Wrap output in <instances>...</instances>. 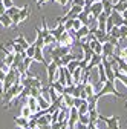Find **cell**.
<instances>
[{"label": "cell", "mask_w": 127, "mask_h": 129, "mask_svg": "<svg viewBox=\"0 0 127 129\" xmlns=\"http://www.w3.org/2000/svg\"><path fill=\"white\" fill-rule=\"evenodd\" d=\"M97 95V99L100 100L103 95H115V97H119V99H122L124 97V94H119V91L116 89V86H115V80H106L104 82V85L101 86V89L95 94Z\"/></svg>", "instance_id": "1"}, {"label": "cell", "mask_w": 127, "mask_h": 129, "mask_svg": "<svg viewBox=\"0 0 127 129\" xmlns=\"http://www.w3.org/2000/svg\"><path fill=\"white\" fill-rule=\"evenodd\" d=\"M22 89H23V85H22V83H14L8 91L3 94V100H2V103L5 105V108H9V106H11L12 100L17 99Z\"/></svg>", "instance_id": "2"}, {"label": "cell", "mask_w": 127, "mask_h": 129, "mask_svg": "<svg viewBox=\"0 0 127 129\" xmlns=\"http://www.w3.org/2000/svg\"><path fill=\"white\" fill-rule=\"evenodd\" d=\"M58 64L52 60L51 63H47L46 64V74H47V83H52L54 82V80H55V75H57V72H58Z\"/></svg>", "instance_id": "3"}, {"label": "cell", "mask_w": 127, "mask_h": 129, "mask_svg": "<svg viewBox=\"0 0 127 129\" xmlns=\"http://www.w3.org/2000/svg\"><path fill=\"white\" fill-rule=\"evenodd\" d=\"M100 120L106 123L107 129H119V117L118 115H112V117H101Z\"/></svg>", "instance_id": "4"}, {"label": "cell", "mask_w": 127, "mask_h": 129, "mask_svg": "<svg viewBox=\"0 0 127 129\" xmlns=\"http://www.w3.org/2000/svg\"><path fill=\"white\" fill-rule=\"evenodd\" d=\"M101 61H103V54H93V55H92V58H90V61L87 63V66H86V69H84V71L89 74L93 68H97Z\"/></svg>", "instance_id": "5"}, {"label": "cell", "mask_w": 127, "mask_h": 129, "mask_svg": "<svg viewBox=\"0 0 127 129\" xmlns=\"http://www.w3.org/2000/svg\"><path fill=\"white\" fill-rule=\"evenodd\" d=\"M90 31L93 32L95 39H97V40H100L101 43H106V42H109V37H110V34H109V32H106V31H103V29H98V28H90Z\"/></svg>", "instance_id": "6"}, {"label": "cell", "mask_w": 127, "mask_h": 129, "mask_svg": "<svg viewBox=\"0 0 127 129\" xmlns=\"http://www.w3.org/2000/svg\"><path fill=\"white\" fill-rule=\"evenodd\" d=\"M65 31H66V28H65V22H61L60 19H57V25H55V28H52V29H51V34L58 40V39H60V36H61Z\"/></svg>", "instance_id": "7"}, {"label": "cell", "mask_w": 127, "mask_h": 129, "mask_svg": "<svg viewBox=\"0 0 127 129\" xmlns=\"http://www.w3.org/2000/svg\"><path fill=\"white\" fill-rule=\"evenodd\" d=\"M101 12H103V2H93L90 5V15L93 20H97Z\"/></svg>", "instance_id": "8"}, {"label": "cell", "mask_w": 127, "mask_h": 129, "mask_svg": "<svg viewBox=\"0 0 127 129\" xmlns=\"http://www.w3.org/2000/svg\"><path fill=\"white\" fill-rule=\"evenodd\" d=\"M115 49H116V46L112 45L110 42L103 43V55H106V57H109V58H112V57L115 55Z\"/></svg>", "instance_id": "9"}, {"label": "cell", "mask_w": 127, "mask_h": 129, "mask_svg": "<svg viewBox=\"0 0 127 129\" xmlns=\"http://www.w3.org/2000/svg\"><path fill=\"white\" fill-rule=\"evenodd\" d=\"M26 105L31 108V111H32V114H37V112L40 111L38 100H37V97H34V95H29L28 99H26Z\"/></svg>", "instance_id": "10"}, {"label": "cell", "mask_w": 127, "mask_h": 129, "mask_svg": "<svg viewBox=\"0 0 127 129\" xmlns=\"http://www.w3.org/2000/svg\"><path fill=\"white\" fill-rule=\"evenodd\" d=\"M89 32H90V26L83 25L80 29H77V31H75V39H77V40H83V39H86V37H87Z\"/></svg>", "instance_id": "11"}, {"label": "cell", "mask_w": 127, "mask_h": 129, "mask_svg": "<svg viewBox=\"0 0 127 129\" xmlns=\"http://www.w3.org/2000/svg\"><path fill=\"white\" fill-rule=\"evenodd\" d=\"M89 45H90V49H92L95 54H103V43H101L100 40L93 39V40L89 42Z\"/></svg>", "instance_id": "12"}, {"label": "cell", "mask_w": 127, "mask_h": 129, "mask_svg": "<svg viewBox=\"0 0 127 129\" xmlns=\"http://www.w3.org/2000/svg\"><path fill=\"white\" fill-rule=\"evenodd\" d=\"M34 60L35 61H38V63H41V64H47V61L44 60V57H43V48H37L35 46V54H34Z\"/></svg>", "instance_id": "13"}, {"label": "cell", "mask_w": 127, "mask_h": 129, "mask_svg": "<svg viewBox=\"0 0 127 129\" xmlns=\"http://www.w3.org/2000/svg\"><path fill=\"white\" fill-rule=\"evenodd\" d=\"M14 123L17 124L19 127H26V129H28V126H29V118L20 115V117H15V118H14Z\"/></svg>", "instance_id": "14"}, {"label": "cell", "mask_w": 127, "mask_h": 129, "mask_svg": "<svg viewBox=\"0 0 127 129\" xmlns=\"http://www.w3.org/2000/svg\"><path fill=\"white\" fill-rule=\"evenodd\" d=\"M35 32H37V37H35L34 45H35L37 48H44V37L41 36V29H40V28H35Z\"/></svg>", "instance_id": "15"}, {"label": "cell", "mask_w": 127, "mask_h": 129, "mask_svg": "<svg viewBox=\"0 0 127 129\" xmlns=\"http://www.w3.org/2000/svg\"><path fill=\"white\" fill-rule=\"evenodd\" d=\"M113 71H115V80H119V82L127 88V74H124V72H122V71H119L118 68H116V69H113Z\"/></svg>", "instance_id": "16"}, {"label": "cell", "mask_w": 127, "mask_h": 129, "mask_svg": "<svg viewBox=\"0 0 127 129\" xmlns=\"http://www.w3.org/2000/svg\"><path fill=\"white\" fill-rule=\"evenodd\" d=\"M112 19H113V23H115V26H122L124 25V19H122V15H121V12H116V11H113L112 14Z\"/></svg>", "instance_id": "17"}, {"label": "cell", "mask_w": 127, "mask_h": 129, "mask_svg": "<svg viewBox=\"0 0 127 129\" xmlns=\"http://www.w3.org/2000/svg\"><path fill=\"white\" fill-rule=\"evenodd\" d=\"M29 14H31V11H29V5H25L22 9H20V12H19V19H20V23H23L28 17H29Z\"/></svg>", "instance_id": "18"}, {"label": "cell", "mask_w": 127, "mask_h": 129, "mask_svg": "<svg viewBox=\"0 0 127 129\" xmlns=\"http://www.w3.org/2000/svg\"><path fill=\"white\" fill-rule=\"evenodd\" d=\"M103 11L107 15H110L113 12V2H112V0H103Z\"/></svg>", "instance_id": "19"}, {"label": "cell", "mask_w": 127, "mask_h": 129, "mask_svg": "<svg viewBox=\"0 0 127 129\" xmlns=\"http://www.w3.org/2000/svg\"><path fill=\"white\" fill-rule=\"evenodd\" d=\"M89 118L92 124H98L100 121V114H98V109H90L89 111Z\"/></svg>", "instance_id": "20"}, {"label": "cell", "mask_w": 127, "mask_h": 129, "mask_svg": "<svg viewBox=\"0 0 127 129\" xmlns=\"http://www.w3.org/2000/svg\"><path fill=\"white\" fill-rule=\"evenodd\" d=\"M0 23H2L5 28H9V26H12V19L8 14H3V15H0Z\"/></svg>", "instance_id": "21"}, {"label": "cell", "mask_w": 127, "mask_h": 129, "mask_svg": "<svg viewBox=\"0 0 127 129\" xmlns=\"http://www.w3.org/2000/svg\"><path fill=\"white\" fill-rule=\"evenodd\" d=\"M80 58H83V57H80ZM80 58H74L72 61H69V63L66 64V68H68L71 72H74V71H75L78 66H80Z\"/></svg>", "instance_id": "22"}, {"label": "cell", "mask_w": 127, "mask_h": 129, "mask_svg": "<svg viewBox=\"0 0 127 129\" xmlns=\"http://www.w3.org/2000/svg\"><path fill=\"white\" fill-rule=\"evenodd\" d=\"M37 100H38V106H40V109H43V111H47V108L51 106V103L47 102L46 99H43L41 95H40V97H37Z\"/></svg>", "instance_id": "23"}, {"label": "cell", "mask_w": 127, "mask_h": 129, "mask_svg": "<svg viewBox=\"0 0 127 129\" xmlns=\"http://www.w3.org/2000/svg\"><path fill=\"white\" fill-rule=\"evenodd\" d=\"M51 86H52V88L60 94V95H63V92H65V85H61L60 82H57V80H54V82L51 83Z\"/></svg>", "instance_id": "24"}, {"label": "cell", "mask_w": 127, "mask_h": 129, "mask_svg": "<svg viewBox=\"0 0 127 129\" xmlns=\"http://www.w3.org/2000/svg\"><path fill=\"white\" fill-rule=\"evenodd\" d=\"M14 40H15V42H17L19 45H22V46H23V49H25V51H26V49H28V48H29V43L26 42V39H25V37H23L22 34H19V36H17V37H15Z\"/></svg>", "instance_id": "25"}, {"label": "cell", "mask_w": 127, "mask_h": 129, "mask_svg": "<svg viewBox=\"0 0 127 129\" xmlns=\"http://www.w3.org/2000/svg\"><path fill=\"white\" fill-rule=\"evenodd\" d=\"M57 39L52 36V34H49V36H46L44 37V46H52V45H57Z\"/></svg>", "instance_id": "26"}, {"label": "cell", "mask_w": 127, "mask_h": 129, "mask_svg": "<svg viewBox=\"0 0 127 129\" xmlns=\"http://www.w3.org/2000/svg\"><path fill=\"white\" fill-rule=\"evenodd\" d=\"M20 115H23V117H31L32 115V111H31V108L28 106V105H23L22 106V109H20Z\"/></svg>", "instance_id": "27"}, {"label": "cell", "mask_w": 127, "mask_h": 129, "mask_svg": "<svg viewBox=\"0 0 127 129\" xmlns=\"http://www.w3.org/2000/svg\"><path fill=\"white\" fill-rule=\"evenodd\" d=\"M47 94H49V99H51V102H55V100L58 99V95H60V94H58V92H57V91H55V89L51 86V85H49V88H47Z\"/></svg>", "instance_id": "28"}, {"label": "cell", "mask_w": 127, "mask_h": 129, "mask_svg": "<svg viewBox=\"0 0 127 129\" xmlns=\"http://www.w3.org/2000/svg\"><path fill=\"white\" fill-rule=\"evenodd\" d=\"M29 95H31V88L29 86H23V89L20 91V94H19L17 99H28Z\"/></svg>", "instance_id": "29"}, {"label": "cell", "mask_w": 127, "mask_h": 129, "mask_svg": "<svg viewBox=\"0 0 127 129\" xmlns=\"http://www.w3.org/2000/svg\"><path fill=\"white\" fill-rule=\"evenodd\" d=\"M74 58H77V57H75L74 54H71V52L66 54V55H63V57H61V64H63V66H66V64H68L69 61H72Z\"/></svg>", "instance_id": "30"}, {"label": "cell", "mask_w": 127, "mask_h": 129, "mask_svg": "<svg viewBox=\"0 0 127 129\" xmlns=\"http://www.w3.org/2000/svg\"><path fill=\"white\" fill-rule=\"evenodd\" d=\"M84 91H86V94H87L89 97L95 94V92H93V85L89 82V80H87V82H84ZM89 97H87V99H89Z\"/></svg>", "instance_id": "31"}, {"label": "cell", "mask_w": 127, "mask_h": 129, "mask_svg": "<svg viewBox=\"0 0 127 129\" xmlns=\"http://www.w3.org/2000/svg\"><path fill=\"white\" fill-rule=\"evenodd\" d=\"M78 123L89 124V123H90V118H89V112H87V114H80V117H78Z\"/></svg>", "instance_id": "32"}, {"label": "cell", "mask_w": 127, "mask_h": 129, "mask_svg": "<svg viewBox=\"0 0 127 129\" xmlns=\"http://www.w3.org/2000/svg\"><path fill=\"white\" fill-rule=\"evenodd\" d=\"M41 20H43V29H41V36H43V37H46V36H49V34H51V29L47 28V23H46V19H44V17H43Z\"/></svg>", "instance_id": "33"}, {"label": "cell", "mask_w": 127, "mask_h": 129, "mask_svg": "<svg viewBox=\"0 0 127 129\" xmlns=\"http://www.w3.org/2000/svg\"><path fill=\"white\" fill-rule=\"evenodd\" d=\"M20 9H22V8H17V6H11V8H8V9H6V14L9 15V17H12V15L19 14V12H20Z\"/></svg>", "instance_id": "34"}, {"label": "cell", "mask_w": 127, "mask_h": 129, "mask_svg": "<svg viewBox=\"0 0 127 129\" xmlns=\"http://www.w3.org/2000/svg\"><path fill=\"white\" fill-rule=\"evenodd\" d=\"M113 26H115L113 19H112V15H109V17H107V23H106V32H110Z\"/></svg>", "instance_id": "35"}, {"label": "cell", "mask_w": 127, "mask_h": 129, "mask_svg": "<svg viewBox=\"0 0 127 129\" xmlns=\"http://www.w3.org/2000/svg\"><path fill=\"white\" fill-rule=\"evenodd\" d=\"M34 54H35V45H34V43H31V45H29V48L26 49V55L34 58Z\"/></svg>", "instance_id": "36"}, {"label": "cell", "mask_w": 127, "mask_h": 129, "mask_svg": "<svg viewBox=\"0 0 127 129\" xmlns=\"http://www.w3.org/2000/svg\"><path fill=\"white\" fill-rule=\"evenodd\" d=\"M43 92V88H31V95L34 97H40Z\"/></svg>", "instance_id": "37"}, {"label": "cell", "mask_w": 127, "mask_h": 129, "mask_svg": "<svg viewBox=\"0 0 127 129\" xmlns=\"http://www.w3.org/2000/svg\"><path fill=\"white\" fill-rule=\"evenodd\" d=\"M65 28H66V31L72 29L74 28V19H66L65 20Z\"/></svg>", "instance_id": "38"}, {"label": "cell", "mask_w": 127, "mask_h": 129, "mask_svg": "<svg viewBox=\"0 0 127 129\" xmlns=\"http://www.w3.org/2000/svg\"><path fill=\"white\" fill-rule=\"evenodd\" d=\"M116 49H118V54H116V55H121V57H124V58L127 60V46L124 48V49H119V46H118Z\"/></svg>", "instance_id": "39"}, {"label": "cell", "mask_w": 127, "mask_h": 129, "mask_svg": "<svg viewBox=\"0 0 127 129\" xmlns=\"http://www.w3.org/2000/svg\"><path fill=\"white\" fill-rule=\"evenodd\" d=\"M83 26V23H81V20H78V19H74V29L77 31V29H80Z\"/></svg>", "instance_id": "40"}, {"label": "cell", "mask_w": 127, "mask_h": 129, "mask_svg": "<svg viewBox=\"0 0 127 129\" xmlns=\"http://www.w3.org/2000/svg\"><path fill=\"white\" fill-rule=\"evenodd\" d=\"M2 2H3V5H5L6 9L11 8V6H14V2H12V0H2Z\"/></svg>", "instance_id": "41"}, {"label": "cell", "mask_w": 127, "mask_h": 129, "mask_svg": "<svg viewBox=\"0 0 127 129\" xmlns=\"http://www.w3.org/2000/svg\"><path fill=\"white\" fill-rule=\"evenodd\" d=\"M3 14H6V8H5L3 2H2V0H0V15H3Z\"/></svg>", "instance_id": "42"}, {"label": "cell", "mask_w": 127, "mask_h": 129, "mask_svg": "<svg viewBox=\"0 0 127 129\" xmlns=\"http://www.w3.org/2000/svg\"><path fill=\"white\" fill-rule=\"evenodd\" d=\"M5 77H6V72L3 71V68H2V66H0V82H3Z\"/></svg>", "instance_id": "43"}, {"label": "cell", "mask_w": 127, "mask_h": 129, "mask_svg": "<svg viewBox=\"0 0 127 129\" xmlns=\"http://www.w3.org/2000/svg\"><path fill=\"white\" fill-rule=\"evenodd\" d=\"M121 15H122V19H124V20H127V8L121 12Z\"/></svg>", "instance_id": "44"}, {"label": "cell", "mask_w": 127, "mask_h": 129, "mask_svg": "<svg viewBox=\"0 0 127 129\" xmlns=\"http://www.w3.org/2000/svg\"><path fill=\"white\" fill-rule=\"evenodd\" d=\"M47 2H51V0H40L37 5H38V6H41V5H44V3H47Z\"/></svg>", "instance_id": "45"}, {"label": "cell", "mask_w": 127, "mask_h": 129, "mask_svg": "<svg viewBox=\"0 0 127 129\" xmlns=\"http://www.w3.org/2000/svg\"><path fill=\"white\" fill-rule=\"evenodd\" d=\"M84 2H86V5H92V3L95 2V0H84Z\"/></svg>", "instance_id": "46"}, {"label": "cell", "mask_w": 127, "mask_h": 129, "mask_svg": "<svg viewBox=\"0 0 127 129\" xmlns=\"http://www.w3.org/2000/svg\"><path fill=\"white\" fill-rule=\"evenodd\" d=\"M51 2H57V3H58V2H60V0H51Z\"/></svg>", "instance_id": "47"}, {"label": "cell", "mask_w": 127, "mask_h": 129, "mask_svg": "<svg viewBox=\"0 0 127 129\" xmlns=\"http://www.w3.org/2000/svg\"><path fill=\"white\" fill-rule=\"evenodd\" d=\"M124 25H125V26H127V20H124Z\"/></svg>", "instance_id": "48"}, {"label": "cell", "mask_w": 127, "mask_h": 129, "mask_svg": "<svg viewBox=\"0 0 127 129\" xmlns=\"http://www.w3.org/2000/svg\"><path fill=\"white\" fill-rule=\"evenodd\" d=\"M95 2H103V0H95Z\"/></svg>", "instance_id": "49"}, {"label": "cell", "mask_w": 127, "mask_h": 129, "mask_svg": "<svg viewBox=\"0 0 127 129\" xmlns=\"http://www.w3.org/2000/svg\"><path fill=\"white\" fill-rule=\"evenodd\" d=\"M119 2H127V0H119Z\"/></svg>", "instance_id": "50"}, {"label": "cell", "mask_w": 127, "mask_h": 129, "mask_svg": "<svg viewBox=\"0 0 127 129\" xmlns=\"http://www.w3.org/2000/svg\"><path fill=\"white\" fill-rule=\"evenodd\" d=\"M20 129H26V127H20Z\"/></svg>", "instance_id": "51"}, {"label": "cell", "mask_w": 127, "mask_h": 129, "mask_svg": "<svg viewBox=\"0 0 127 129\" xmlns=\"http://www.w3.org/2000/svg\"><path fill=\"white\" fill-rule=\"evenodd\" d=\"M38 2H40V0H37V3H38Z\"/></svg>", "instance_id": "52"}, {"label": "cell", "mask_w": 127, "mask_h": 129, "mask_svg": "<svg viewBox=\"0 0 127 129\" xmlns=\"http://www.w3.org/2000/svg\"><path fill=\"white\" fill-rule=\"evenodd\" d=\"M125 106H127V102H125Z\"/></svg>", "instance_id": "53"}]
</instances>
